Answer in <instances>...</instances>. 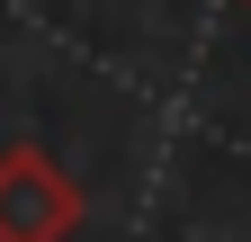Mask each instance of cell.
<instances>
[{
	"label": "cell",
	"instance_id": "obj_1",
	"mask_svg": "<svg viewBox=\"0 0 251 242\" xmlns=\"http://www.w3.org/2000/svg\"><path fill=\"white\" fill-rule=\"evenodd\" d=\"M81 224V189L54 170V153L18 144L0 153V242H63Z\"/></svg>",
	"mask_w": 251,
	"mask_h": 242
}]
</instances>
